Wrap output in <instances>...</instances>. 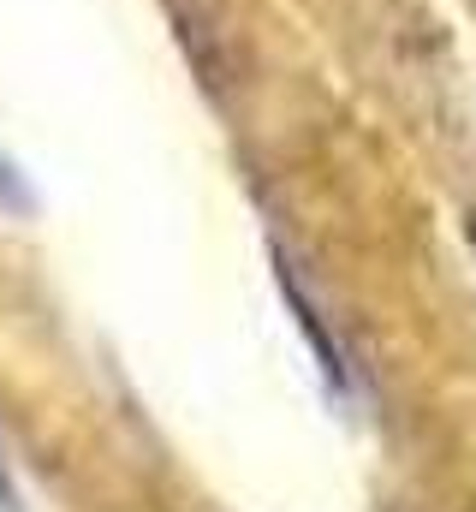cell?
Wrapping results in <instances>:
<instances>
[{"mask_svg":"<svg viewBox=\"0 0 476 512\" xmlns=\"http://www.w3.org/2000/svg\"><path fill=\"white\" fill-rule=\"evenodd\" d=\"M280 286H286V304H292V316H298V328H304V340H310V352H316V364H322V376L334 393H352V370H346V358L334 352V340H328V328L316 322V310H310V298L298 292V280L280 268Z\"/></svg>","mask_w":476,"mask_h":512,"instance_id":"obj_1","label":"cell"},{"mask_svg":"<svg viewBox=\"0 0 476 512\" xmlns=\"http://www.w3.org/2000/svg\"><path fill=\"white\" fill-rule=\"evenodd\" d=\"M0 203H6V209H12V203H18V179H12V173H6V161H0Z\"/></svg>","mask_w":476,"mask_h":512,"instance_id":"obj_2","label":"cell"},{"mask_svg":"<svg viewBox=\"0 0 476 512\" xmlns=\"http://www.w3.org/2000/svg\"><path fill=\"white\" fill-rule=\"evenodd\" d=\"M471 251H476V221H471Z\"/></svg>","mask_w":476,"mask_h":512,"instance_id":"obj_4","label":"cell"},{"mask_svg":"<svg viewBox=\"0 0 476 512\" xmlns=\"http://www.w3.org/2000/svg\"><path fill=\"white\" fill-rule=\"evenodd\" d=\"M6 501H12V483H6V471H0V507H6Z\"/></svg>","mask_w":476,"mask_h":512,"instance_id":"obj_3","label":"cell"}]
</instances>
